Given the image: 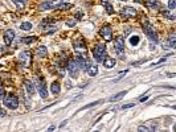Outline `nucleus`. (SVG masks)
Instances as JSON below:
<instances>
[{
	"label": "nucleus",
	"mask_w": 176,
	"mask_h": 132,
	"mask_svg": "<svg viewBox=\"0 0 176 132\" xmlns=\"http://www.w3.org/2000/svg\"><path fill=\"white\" fill-rule=\"evenodd\" d=\"M142 23H143L144 32H146L147 37H148V38L151 40V42H152V44H157V42H159V37H157L156 32L154 31V28H152V26L148 24V21H147V18H143V21H142Z\"/></svg>",
	"instance_id": "obj_1"
},
{
	"label": "nucleus",
	"mask_w": 176,
	"mask_h": 132,
	"mask_svg": "<svg viewBox=\"0 0 176 132\" xmlns=\"http://www.w3.org/2000/svg\"><path fill=\"white\" fill-rule=\"evenodd\" d=\"M93 55H94V58L97 60V62H102L103 58L106 57V46H105L103 44H101V42L97 44L95 46H94Z\"/></svg>",
	"instance_id": "obj_2"
},
{
	"label": "nucleus",
	"mask_w": 176,
	"mask_h": 132,
	"mask_svg": "<svg viewBox=\"0 0 176 132\" xmlns=\"http://www.w3.org/2000/svg\"><path fill=\"white\" fill-rule=\"evenodd\" d=\"M3 103L7 106V108L9 110H16L19 107V99H17L16 95L14 94H8L3 98Z\"/></svg>",
	"instance_id": "obj_3"
},
{
	"label": "nucleus",
	"mask_w": 176,
	"mask_h": 132,
	"mask_svg": "<svg viewBox=\"0 0 176 132\" xmlns=\"http://www.w3.org/2000/svg\"><path fill=\"white\" fill-rule=\"evenodd\" d=\"M36 87L38 90V94L43 99L48 98V90H46V83L43 78H36Z\"/></svg>",
	"instance_id": "obj_4"
},
{
	"label": "nucleus",
	"mask_w": 176,
	"mask_h": 132,
	"mask_svg": "<svg viewBox=\"0 0 176 132\" xmlns=\"http://www.w3.org/2000/svg\"><path fill=\"white\" fill-rule=\"evenodd\" d=\"M68 70H69V74H70V77H72V78H77V77H78L80 67H78L76 60H73V58L68 60Z\"/></svg>",
	"instance_id": "obj_5"
},
{
	"label": "nucleus",
	"mask_w": 176,
	"mask_h": 132,
	"mask_svg": "<svg viewBox=\"0 0 176 132\" xmlns=\"http://www.w3.org/2000/svg\"><path fill=\"white\" fill-rule=\"evenodd\" d=\"M73 48H74V50H76V53H77V54L85 55L86 52H88V49H86V45H85V42H83L82 40H76V41L73 42Z\"/></svg>",
	"instance_id": "obj_6"
},
{
	"label": "nucleus",
	"mask_w": 176,
	"mask_h": 132,
	"mask_svg": "<svg viewBox=\"0 0 176 132\" xmlns=\"http://www.w3.org/2000/svg\"><path fill=\"white\" fill-rule=\"evenodd\" d=\"M19 61H20V63H21V66H24V67H28V66L31 65V61H32L31 53L27 52V50L21 52V53L19 54Z\"/></svg>",
	"instance_id": "obj_7"
},
{
	"label": "nucleus",
	"mask_w": 176,
	"mask_h": 132,
	"mask_svg": "<svg viewBox=\"0 0 176 132\" xmlns=\"http://www.w3.org/2000/svg\"><path fill=\"white\" fill-rule=\"evenodd\" d=\"M99 33H101V36L105 38V41H111L113 40V29L110 28L109 25L102 26L101 31H99Z\"/></svg>",
	"instance_id": "obj_8"
},
{
	"label": "nucleus",
	"mask_w": 176,
	"mask_h": 132,
	"mask_svg": "<svg viewBox=\"0 0 176 132\" xmlns=\"http://www.w3.org/2000/svg\"><path fill=\"white\" fill-rule=\"evenodd\" d=\"M76 62H77L78 67L82 69V70H86L88 69V66L90 65V62H89V60H86L85 57H83L82 54H78L77 57H76Z\"/></svg>",
	"instance_id": "obj_9"
},
{
	"label": "nucleus",
	"mask_w": 176,
	"mask_h": 132,
	"mask_svg": "<svg viewBox=\"0 0 176 132\" xmlns=\"http://www.w3.org/2000/svg\"><path fill=\"white\" fill-rule=\"evenodd\" d=\"M115 52L118 53V54H120V53L123 52V49H125V38H123L122 36H118L117 40H115Z\"/></svg>",
	"instance_id": "obj_10"
},
{
	"label": "nucleus",
	"mask_w": 176,
	"mask_h": 132,
	"mask_svg": "<svg viewBox=\"0 0 176 132\" xmlns=\"http://www.w3.org/2000/svg\"><path fill=\"white\" fill-rule=\"evenodd\" d=\"M120 15H122L125 18L135 17L136 16V9H134V8H131V7H126V8H123V9L120 11Z\"/></svg>",
	"instance_id": "obj_11"
},
{
	"label": "nucleus",
	"mask_w": 176,
	"mask_h": 132,
	"mask_svg": "<svg viewBox=\"0 0 176 132\" xmlns=\"http://www.w3.org/2000/svg\"><path fill=\"white\" fill-rule=\"evenodd\" d=\"M14 38H15V32L12 31V29H8V31L4 33V42H6L7 45H9L14 41Z\"/></svg>",
	"instance_id": "obj_12"
},
{
	"label": "nucleus",
	"mask_w": 176,
	"mask_h": 132,
	"mask_svg": "<svg viewBox=\"0 0 176 132\" xmlns=\"http://www.w3.org/2000/svg\"><path fill=\"white\" fill-rule=\"evenodd\" d=\"M24 87H25V91L28 92V95H35V86H33V83L31 81H25L24 82Z\"/></svg>",
	"instance_id": "obj_13"
},
{
	"label": "nucleus",
	"mask_w": 176,
	"mask_h": 132,
	"mask_svg": "<svg viewBox=\"0 0 176 132\" xmlns=\"http://www.w3.org/2000/svg\"><path fill=\"white\" fill-rule=\"evenodd\" d=\"M102 62H103L105 67H107V69H113L115 66V63H117L114 58H111V57H105Z\"/></svg>",
	"instance_id": "obj_14"
},
{
	"label": "nucleus",
	"mask_w": 176,
	"mask_h": 132,
	"mask_svg": "<svg viewBox=\"0 0 176 132\" xmlns=\"http://www.w3.org/2000/svg\"><path fill=\"white\" fill-rule=\"evenodd\" d=\"M51 91L53 95H58L60 91H61V86H60V82H53V83L51 84Z\"/></svg>",
	"instance_id": "obj_15"
},
{
	"label": "nucleus",
	"mask_w": 176,
	"mask_h": 132,
	"mask_svg": "<svg viewBox=\"0 0 176 132\" xmlns=\"http://www.w3.org/2000/svg\"><path fill=\"white\" fill-rule=\"evenodd\" d=\"M144 5H146L147 8H150V9H156V8H159V3L156 1V0H146L144 1Z\"/></svg>",
	"instance_id": "obj_16"
},
{
	"label": "nucleus",
	"mask_w": 176,
	"mask_h": 132,
	"mask_svg": "<svg viewBox=\"0 0 176 132\" xmlns=\"http://www.w3.org/2000/svg\"><path fill=\"white\" fill-rule=\"evenodd\" d=\"M86 70H88V74L90 77H95L97 74H98V67H97L95 65H89Z\"/></svg>",
	"instance_id": "obj_17"
},
{
	"label": "nucleus",
	"mask_w": 176,
	"mask_h": 132,
	"mask_svg": "<svg viewBox=\"0 0 176 132\" xmlns=\"http://www.w3.org/2000/svg\"><path fill=\"white\" fill-rule=\"evenodd\" d=\"M167 42L170 44V46H171V48H175V45H176V33H175L173 31L170 33V37H168Z\"/></svg>",
	"instance_id": "obj_18"
},
{
	"label": "nucleus",
	"mask_w": 176,
	"mask_h": 132,
	"mask_svg": "<svg viewBox=\"0 0 176 132\" xmlns=\"http://www.w3.org/2000/svg\"><path fill=\"white\" fill-rule=\"evenodd\" d=\"M53 8V3L52 1H45V3H41L38 5V9L40 11H48V9H52Z\"/></svg>",
	"instance_id": "obj_19"
},
{
	"label": "nucleus",
	"mask_w": 176,
	"mask_h": 132,
	"mask_svg": "<svg viewBox=\"0 0 176 132\" xmlns=\"http://www.w3.org/2000/svg\"><path fill=\"white\" fill-rule=\"evenodd\" d=\"M102 5L106 8V11H107L109 15H113V13H114V8H113V5L109 3V0H102Z\"/></svg>",
	"instance_id": "obj_20"
},
{
	"label": "nucleus",
	"mask_w": 176,
	"mask_h": 132,
	"mask_svg": "<svg viewBox=\"0 0 176 132\" xmlns=\"http://www.w3.org/2000/svg\"><path fill=\"white\" fill-rule=\"evenodd\" d=\"M127 94V91H120V92H118L117 95H114V97H111L110 98V102H117V100H119V99H122L123 97H125V95Z\"/></svg>",
	"instance_id": "obj_21"
},
{
	"label": "nucleus",
	"mask_w": 176,
	"mask_h": 132,
	"mask_svg": "<svg viewBox=\"0 0 176 132\" xmlns=\"http://www.w3.org/2000/svg\"><path fill=\"white\" fill-rule=\"evenodd\" d=\"M69 8H72V4L69 3H61V4L53 5V9H69Z\"/></svg>",
	"instance_id": "obj_22"
},
{
	"label": "nucleus",
	"mask_w": 176,
	"mask_h": 132,
	"mask_svg": "<svg viewBox=\"0 0 176 132\" xmlns=\"http://www.w3.org/2000/svg\"><path fill=\"white\" fill-rule=\"evenodd\" d=\"M37 54L40 55V57H45V55L48 54V49H46V46H44V45L38 46L37 48Z\"/></svg>",
	"instance_id": "obj_23"
},
{
	"label": "nucleus",
	"mask_w": 176,
	"mask_h": 132,
	"mask_svg": "<svg viewBox=\"0 0 176 132\" xmlns=\"http://www.w3.org/2000/svg\"><path fill=\"white\" fill-rule=\"evenodd\" d=\"M139 36H131L130 37V44L133 45V46H138L139 45Z\"/></svg>",
	"instance_id": "obj_24"
},
{
	"label": "nucleus",
	"mask_w": 176,
	"mask_h": 132,
	"mask_svg": "<svg viewBox=\"0 0 176 132\" xmlns=\"http://www.w3.org/2000/svg\"><path fill=\"white\" fill-rule=\"evenodd\" d=\"M20 28H21L23 31H31V29H32V24L25 21V23H23L21 25H20Z\"/></svg>",
	"instance_id": "obj_25"
},
{
	"label": "nucleus",
	"mask_w": 176,
	"mask_h": 132,
	"mask_svg": "<svg viewBox=\"0 0 176 132\" xmlns=\"http://www.w3.org/2000/svg\"><path fill=\"white\" fill-rule=\"evenodd\" d=\"M163 16H164V17H167L168 18V20H171V21H173V20H175V16H173V15H171V13L170 12H168V11H163Z\"/></svg>",
	"instance_id": "obj_26"
},
{
	"label": "nucleus",
	"mask_w": 176,
	"mask_h": 132,
	"mask_svg": "<svg viewBox=\"0 0 176 132\" xmlns=\"http://www.w3.org/2000/svg\"><path fill=\"white\" fill-rule=\"evenodd\" d=\"M36 37L32 36V37H25V38H23V41H24V44H32L33 41H36Z\"/></svg>",
	"instance_id": "obj_27"
},
{
	"label": "nucleus",
	"mask_w": 176,
	"mask_h": 132,
	"mask_svg": "<svg viewBox=\"0 0 176 132\" xmlns=\"http://www.w3.org/2000/svg\"><path fill=\"white\" fill-rule=\"evenodd\" d=\"M102 100H97V102H93V103H89V104H86L85 107H82L81 110H86V108H90V107H94V106H97L98 103H101Z\"/></svg>",
	"instance_id": "obj_28"
},
{
	"label": "nucleus",
	"mask_w": 176,
	"mask_h": 132,
	"mask_svg": "<svg viewBox=\"0 0 176 132\" xmlns=\"http://www.w3.org/2000/svg\"><path fill=\"white\" fill-rule=\"evenodd\" d=\"M175 7H176L175 0H168V8H170V11H173Z\"/></svg>",
	"instance_id": "obj_29"
},
{
	"label": "nucleus",
	"mask_w": 176,
	"mask_h": 132,
	"mask_svg": "<svg viewBox=\"0 0 176 132\" xmlns=\"http://www.w3.org/2000/svg\"><path fill=\"white\" fill-rule=\"evenodd\" d=\"M15 4H16V7L19 8L20 11H23V9H24V4H23L21 1H19V0H15Z\"/></svg>",
	"instance_id": "obj_30"
},
{
	"label": "nucleus",
	"mask_w": 176,
	"mask_h": 132,
	"mask_svg": "<svg viewBox=\"0 0 176 132\" xmlns=\"http://www.w3.org/2000/svg\"><path fill=\"white\" fill-rule=\"evenodd\" d=\"M66 25L68 26H74L76 25V20H68L66 21Z\"/></svg>",
	"instance_id": "obj_31"
},
{
	"label": "nucleus",
	"mask_w": 176,
	"mask_h": 132,
	"mask_svg": "<svg viewBox=\"0 0 176 132\" xmlns=\"http://www.w3.org/2000/svg\"><path fill=\"white\" fill-rule=\"evenodd\" d=\"M134 106H135V104H134V103H128V104H125V106H122V108H123V110H126V108L134 107Z\"/></svg>",
	"instance_id": "obj_32"
},
{
	"label": "nucleus",
	"mask_w": 176,
	"mask_h": 132,
	"mask_svg": "<svg viewBox=\"0 0 176 132\" xmlns=\"http://www.w3.org/2000/svg\"><path fill=\"white\" fill-rule=\"evenodd\" d=\"M138 131H150V129L148 128H147V127H139V128H138Z\"/></svg>",
	"instance_id": "obj_33"
},
{
	"label": "nucleus",
	"mask_w": 176,
	"mask_h": 132,
	"mask_svg": "<svg viewBox=\"0 0 176 132\" xmlns=\"http://www.w3.org/2000/svg\"><path fill=\"white\" fill-rule=\"evenodd\" d=\"M82 16H83V13H82V12H78L77 15H76V17H77V18H81Z\"/></svg>",
	"instance_id": "obj_34"
},
{
	"label": "nucleus",
	"mask_w": 176,
	"mask_h": 132,
	"mask_svg": "<svg viewBox=\"0 0 176 132\" xmlns=\"http://www.w3.org/2000/svg\"><path fill=\"white\" fill-rule=\"evenodd\" d=\"M0 116H6V111L0 108Z\"/></svg>",
	"instance_id": "obj_35"
},
{
	"label": "nucleus",
	"mask_w": 176,
	"mask_h": 132,
	"mask_svg": "<svg viewBox=\"0 0 176 132\" xmlns=\"http://www.w3.org/2000/svg\"><path fill=\"white\" fill-rule=\"evenodd\" d=\"M66 123H68V120H64V121H62L61 124H60V128H62V127H64V126H65V124H66Z\"/></svg>",
	"instance_id": "obj_36"
},
{
	"label": "nucleus",
	"mask_w": 176,
	"mask_h": 132,
	"mask_svg": "<svg viewBox=\"0 0 176 132\" xmlns=\"http://www.w3.org/2000/svg\"><path fill=\"white\" fill-rule=\"evenodd\" d=\"M1 94H3V86H1V83H0V97H1Z\"/></svg>",
	"instance_id": "obj_37"
},
{
	"label": "nucleus",
	"mask_w": 176,
	"mask_h": 132,
	"mask_svg": "<svg viewBox=\"0 0 176 132\" xmlns=\"http://www.w3.org/2000/svg\"><path fill=\"white\" fill-rule=\"evenodd\" d=\"M144 100H147V97H143V98H140V102H144Z\"/></svg>",
	"instance_id": "obj_38"
},
{
	"label": "nucleus",
	"mask_w": 176,
	"mask_h": 132,
	"mask_svg": "<svg viewBox=\"0 0 176 132\" xmlns=\"http://www.w3.org/2000/svg\"><path fill=\"white\" fill-rule=\"evenodd\" d=\"M19 1H21V3H27L28 0H19Z\"/></svg>",
	"instance_id": "obj_39"
},
{
	"label": "nucleus",
	"mask_w": 176,
	"mask_h": 132,
	"mask_svg": "<svg viewBox=\"0 0 176 132\" xmlns=\"http://www.w3.org/2000/svg\"><path fill=\"white\" fill-rule=\"evenodd\" d=\"M136 3H143V0H135Z\"/></svg>",
	"instance_id": "obj_40"
},
{
	"label": "nucleus",
	"mask_w": 176,
	"mask_h": 132,
	"mask_svg": "<svg viewBox=\"0 0 176 132\" xmlns=\"http://www.w3.org/2000/svg\"><path fill=\"white\" fill-rule=\"evenodd\" d=\"M122 1H126V0H122Z\"/></svg>",
	"instance_id": "obj_41"
},
{
	"label": "nucleus",
	"mask_w": 176,
	"mask_h": 132,
	"mask_svg": "<svg viewBox=\"0 0 176 132\" xmlns=\"http://www.w3.org/2000/svg\"><path fill=\"white\" fill-rule=\"evenodd\" d=\"M0 67H1V65H0Z\"/></svg>",
	"instance_id": "obj_42"
}]
</instances>
